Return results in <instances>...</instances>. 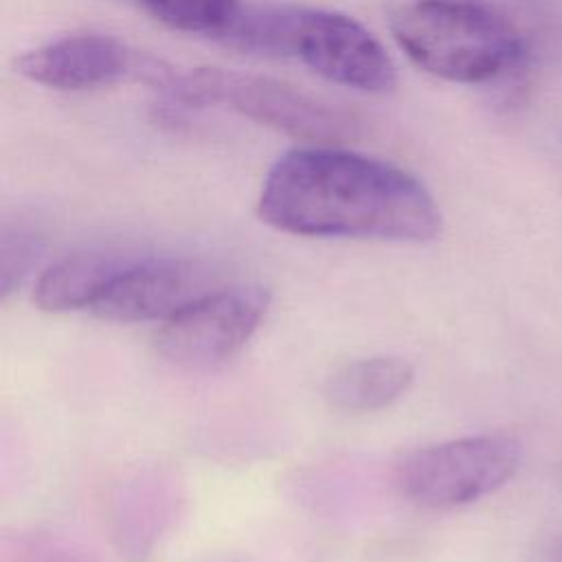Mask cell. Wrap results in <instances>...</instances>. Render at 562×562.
Listing matches in <instances>:
<instances>
[{"label": "cell", "mask_w": 562, "mask_h": 562, "mask_svg": "<svg viewBox=\"0 0 562 562\" xmlns=\"http://www.w3.org/2000/svg\"><path fill=\"white\" fill-rule=\"evenodd\" d=\"M29 562H66V560H64V558H50V555H42V558L29 560Z\"/></svg>", "instance_id": "cell-12"}, {"label": "cell", "mask_w": 562, "mask_h": 562, "mask_svg": "<svg viewBox=\"0 0 562 562\" xmlns=\"http://www.w3.org/2000/svg\"><path fill=\"white\" fill-rule=\"evenodd\" d=\"M270 292L257 283L215 288L162 323L156 347L180 367H209L235 356L259 329Z\"/></svg>", "instance_id": "cell-5"}, {"label": "cell", "mask_w": 562, "mask_h": 562, "mask_svg": "<svg viewBox=\"0 0 562 562\" xmlns=\"http://www.w3.org/2000/svg\"><path fill=\"white\" fill-rule=\"evenodd\" d=\"M136 70V53L125 42L103 33L61 35L15 57L18 75L57 90L112 86Z\"/></svg>", "instance_id": "cell-8"}, {"label": "cell", "mask_w": 562, "mask_h": 562, "mask_svg": "<svg viewBox=\"0 0 562 562\" xmlns=\"http://www.w3.org/2000/svg\"><path fill=\"white\" fill-rule=\"evenodd\" d=\"M160 86L182 103L228 108L255 123L314 145L342 143L358 130V121L349 112L261 75L206 66L180 75L162 72Z\"/></svg>", "instance_id": "cell-3"}, {"label": "cell", "mask_w": 562, "mask_h": 562, "mask_svg": "<svg viewBox=\"0 0 562 562\" xmlns=\"http://www.w3.org/2000/svg\"><path fill=\"white\" fill-rule=\"evenodd\" d=\"M397 46L426 72L485 83L525 55L518 26L487 0H413L391 15Z\"/></svg>", "instance_id": "cell-2"}, {"label": "cell", "mask_w": 562, "mask_h": 562, "mask_svg": "<svg viewBox=\"0 0 562 562\" xmlns=\"http://www.w3.org/2000/svg\"><path fill=\"white\" fill-rule=\"evenodd\" d=\"M143 252L119 246H90L48 266L35 283L33 301L44 312L94 307L114 279Z\"/></svg>", "instance_id": "cell-9"}, {"label": "cell", "mask_w": 562, "mask_h": 562, "mask_svg": "<svg viewBox=\"0 0 562 562\" xmlns=\"http://www.w3.org/2000/svg\"><path fill=\"white\" fill-rule=\"evenodd\" d=\"M509 435H472L411 452L395 470L400 494L424 509H454L503 487L518 470Z\"/></svg>", "instance_id": "cell-4"}, {"label": "cell", "mask_w": 562, "mask_h": 562, "mask_svg": "<svg viewBox=\"0 0 562 562\" xmlns=\"http://www.w3.org/2000/svg\"><path fill=\"white\" fill-rule=\"evenodd\" d=\"M217 279L200 259L140 255L114 279L92 312L110 323H165L220 288Z\"/></svg>", "instance_id": "cell-7"}, {"label": "cell", "mask_w": 562, "mask_h": 562, "mask_svg": "<svg viewBox=\"0 0 562 562\" xmlns=\"http://www.w3.org/2000/svg\"><path fill=\"white\" fill-rule=\"evenodd\" d=\"M290 57L327 81L360 92L384 94L397 83V68L382 42L338 11L296 7Z\"/></svg>", "instance_id": "cell-6"}, {"label": "cell", "mask_w": 562, "mask_h": 562, "mask_svg": "<svg viewBox=\"0 0 562 562\" xmlns=\"http://www.w3.org/2000/svg\"><path fill=\"white\" fill-rule=\"evenodd\" d=\"M413 384V367L395 356H371L338 367L325 382L327 402L360 415L386 408Z\"/></svg>", "instance_id": "cell-10"}, {"label": "cell", "mask_w": 562, "mask_h": 562, "mask_svg": "<svg viewBox=\"0 0 562 562\" xmlns=\"http://www.w3.org/2000/svg\"><path fill=\"white\" fill-rule=\"evenodd\" d=\"M162 24L182 33L217 35L241 9L239 0H140Z\"/></svg>", "instance_id": "cell-11"}, {"label": "cell", "mask_w": 562, "mask_h": 562, "mask_svg": "<svg viewBox=\"0 0 562 562\" xmlns=\"http://www.w3.org/2000/svg\"><path fill=\"white\" fill-rule=\"evenodd\" d=\"M257 213L301 237L430 241L441 213L408 171L331 145L285 151L266 173Z\"/></svg>", "instance_id": "cell-1"}]
</instances>
